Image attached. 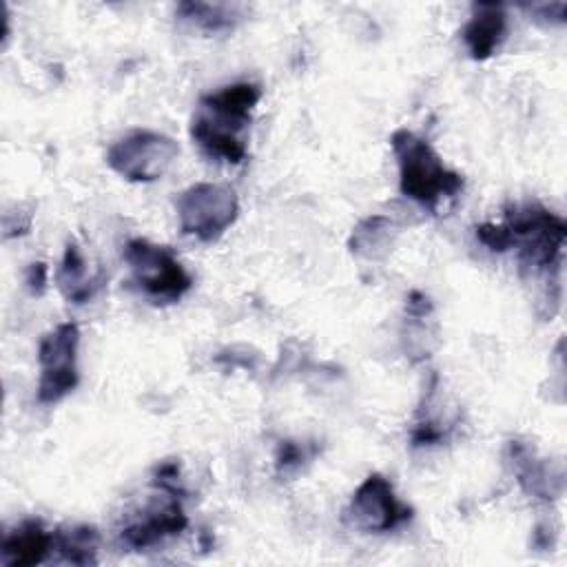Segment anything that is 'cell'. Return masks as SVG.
Wrapping results in <instances>:
<instances>
[{"label":"cell","mask_w":567,"mask_h":567,"mask_svg":"<svg viewBox=\"0 0 567 567\" xmlns=\"http://www.w3.org/2000/svg\"><path fill=\"white\" fill-rule=\"evenodd\" d=\"M259 100L261 89L252 82H237L204 95L190 122L193 140L215 159L230 164L244 162V131L250 124V113Z\"/></svg>","instance_id":"cell-1"},{"label":"cell","mask_w":567,"mask_h":567,"mask_svg":"<svg viewBox=\"0 0 567 567\" xmlns=\"http://www.w3.org/2000/svg\"><path fill=\"white\" fill-rule=\"evenodd\" d=\"M399 164L401 193L425 208H436L443 199H454L463 190V177L450 171L436 151L416 133L399 128L390 137Z\"/></svg>","instance_id":"cell-2"},{"label":"cell","mask_w":567,"mask_h":567,"mask_svg":"<svg viewBox=\"0 0 567 567\" xmlns=\"http://www.w3.org/2000/svg\"><path fill=\"white\" fill-rule=\"evenodd\" d=\"M505 226L512 235V248H518L520 261L538 270H558L567 226L551 210L538 204H514L505 213Z\"/></svg>","instance_id":"cell-3"},{"label":"cell","mask_w":567,"mask_h":567,"mask_svg":"<svg viewBox=\"0 0 567 567\" xmlns=\"http://www.w3.org/2000/svg\"><path fill=\"white\" fill-rule=\"evenodd\" d=\"M179 228L199 241L219 239L237 219L239 202L230 186L202 182L186 188L177 202Z\"/></svg>","instance_id":"cell-4"},{"label":"cell","mask_w":567,"mask_h":567,"mask_svg":"<svg viewBox=\"0 0 567 567\" xmlns=\"http://www.w3.org/2000/svg\"><path fill=\"white\" fill-rule=\"evenodd\" d=\"M177 155L179 146L173 137L157 131H133L109 146L106 164L128 182H155Z\"/></svg>","instance_id":"cell-5"},{"label":"cell","mask_w":567,"mask_h":567,"mask_svg":"<svg viewBox=\"0 0 567 567\" xmlns=\"http://www.w3.org/2000/svg\"><path fill=\"white\" fill-rule=\"evenodd\" d=\"M131 268L133 281L155 299L177 301L190 290L193 279L166 246L146 239H131L122 252Z\"/></svg>","instance_id":"cell-6"},{"label":"cell","mask_w":567,"mask_h":567,"mask_svg":"<svg viewBox=\"0 0 567 567\" xmlns=\"http://www.w3.org/2000/svg\"><path fill=\"white\" fill-rule=\"evenodd\" d=\"M78 346L80 328L73 321L55 326L40 339V403H58L78 385Z\"/></svg>","instance_id":"cell-7"},{"label":"cell","mask_w":567,"mask_h":567,"mask_svg":"<svg viewBox=\"0 0 567 567\" xmlns=\"http://www.w3.org/2000/svg\"><path fill=\"white\" fill-rule=\"evenodd\" d=\"M412 518V509L394 496L392 483L383 474H370L352 494L346 520L361 532L383 534Z\"/></svg>","instance_id":"cell-8"},{"label":"cell","mask_w":567,"mask_h":567,"mask_svg":"<svg viewBox=\"0 0 567 567\" xmlns=\"http://www.w3.org/2000/svg\"><path fill=\"white\" fill-rule=\"evenodd\" d=\"M188 525V518L177 501H168L162 505H151L146 514L122 529L120 538L124 545L133 549H144L162 543L168 536H177Z\"/></svg>","instance_id":"cell-9"},{"label":"cell","mask_w":567,"mask_h":567,"mask_svg":"<svg viewBox=\"0 0 567 567\" xmlns=\"http://www.w3.org/2000/svg\"><path fill=\"white\" fill-rule=\"evenodd\" d=\"M509 454H512V465L516 470L520 487L543 501H554L563 494V472L547 465V461L536 458L534 450L520 441L509 443Z\"/></svg>","instance_id":"cell-10"},{"label":"cell","mask_w":567,"mask_h":567,"mask_svg":"<svg viewBox=\"0 0 567 567\" xmlns=\"http://www.w3.org/2000/svg\"><path fill=\"white\" fill-rule=\"evenodd\" d=\"M507 33V16L501 4H474L472 18L463 29V40L474 60L496 53Z\"/></svg>","instance_id":"cell-11"},{"label":"cell","mask_w":567,"mask_h":567,"mask_svg":"<svg viewBox=\"0 0 567 567\" xmlns=\"http://www.w3.org/2000/svg\"><path fill=\"white\" fill-rule=\"evenodd\" d=\"M55 549L53 534H49L40 520H24L13 532L4 536L2 543V565H38L49 551Z\"/></svg>","instance_id":"cell-12"},{"label":"cell","mask_w":567,"mask_h":567,"mask_svg":"<svg viewBox=\"0 0 567 567\" xmlns=\"http://www.w3.org/2000/svg\"><path fill=\"white\" fill-rule=\"evenodd\" d=\"M55 281L66 301L86 303L102 286V272H89V264L80 252L78 244L69 241L55 272Z\"/></svg>","instance_id":"cell-13"},{"label":"cell","mask_w":567,"mask_h":567,"mask_svg":"<svg viewBox=\"0 0 567 567\" xmlns=\"http://www.w3.org/2000/svg\"><path fill=\"white\" fill-rule=\"evenodd\" d=\"M394 239V224L385 215H370L350 235V250L363 259H381Z\"/></svg>","instance_id":"cell-14"},{"label":"cell","mask_w":567,"mask_h":567,"mask_svg":"<svg viewBox=\"0 0 567 567\" xmlns=\"http://www.w3.org/2000/svg\"><path fill=\"white\" fill-rule=\"evenodd\" d=\"M53 543L66 563L89 565V563H95L100 536L89 525H73L66 529H58L53 534Z\"/></svg>","instance_id":"cell-15"},{"label":"cell","mask_w":567,"mask_h":567,"mask_svg":"<svg viewBox=\"0 0 567 567\" xmlns=\"http://www.w3.org/2000/svg\"><path fill=\"white\" fill-rule=\"evenodd\" d=\"M179 16L184 20H190L193 24L202 27L204 31H224L233 29V24L239 20V7L235 4H210V2H182L177 7Z\"/></svg>","instance_id":"cell-16"},{"label":"cell","mask_w":567,"mask_h":567,"mask_svg":"<svg viewBox=\"0 0 567 567\" xmlns=\"http://www.w3.org/2000/svg\"><path fill=\"white\" fill-rule=\"evenodd\" d=\"M476 237L483 246H487L494 252L512 248V235L505 224H481L476 226Z\"/></svg>","instance_id":"cell-17"},{"label":"cell","mask_w":567,"mask_h":567,"mask_svg":"<svg viewBox=\"0 0 567 567\" xmlns=\"http://www.w3.org/2000/svg\"><path fill=\"white\" fill-rule=\"evenodd\" d=\"M306 458V450L299 443L292 441H281L279 452H277V472L288 474L301 467V461Z\"/></svg>","instance_id":"cell-18"},{"label":"cell","mask_w":567,"mask_h":567,"mask_svg":"<svg viewBox=\"0 0 567 567\" xmlns=\"http://www.w3.org/2000/svg\"><path fill=\"white\" fill-rule=\"evenodd\" d=\"M155 485L162 492L171 494V496L184 494L182 483H179V465L177 463H162V465H157V470H155Z\"/></svg>","instance_id":"cell-19"},{"label":"cell","mask_w":567,"mask_h":567,"mask_svg":"<svg viewBox=\"0 0 567 567\" xmlns=\"http://www.w3.org/2000/svg\"><path fill=\"white\" fill-rule=\"evenodd\" d=\"M27 286L33 295H42L47 288V266L42 261H35L27 270Z\"/></svg>","instance_id":"cell-20"}]
</instances>
